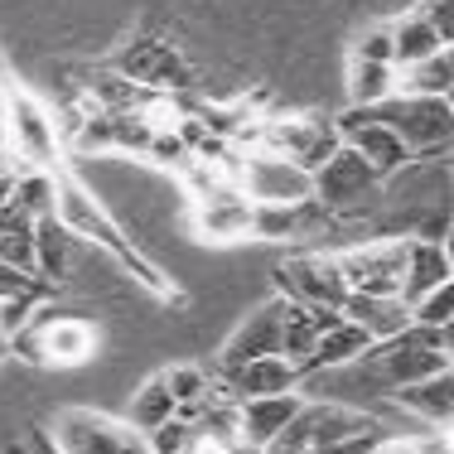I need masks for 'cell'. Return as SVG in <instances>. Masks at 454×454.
<instances>
[{"label": "cell", "mask_w": 454, "mask_h": 454, "mask_svg": "<svg viewBox=\"0 0 454 454\" xmlns=\"http://www.w3.org/2000/svg\"><path fill=\"white\" fill-rule=\"evenodd\" d=\"M53 218L63 223V232H68L73 242H88V247H97V252H106L155 300H175V280L160 271L150 256H140V247L121 232V223L102 208V199H97L82 179H73L68 169H53Z\"/></svg>", "instance_id": "obj_1"}, {"label": "cell", "mask_w": 454, "mask_h": 454, "mask_svg": "<svg viewBox=\"0 0 454 454\" xmlns=\"http://www.w3.org/2000/svg\"><path fill=\"white\" fill-rule=\"evenodd\" d=\"M387 392L411 382H426L435 372H450V329H426V324H406L402 333L372 343L358 358Z\"/></svg>", "instance_id": "obj_2"}, {"label": "cell", "mask_w": 454, "mask_h": 454, "mask_svg": "<svg viewBox=\"0 0 454 454\" xmlns=\"http://www.w3.org/2000/svg\"><path fill=\"white\" fill-rule=\"evenodd\" d=\"M0 102H5V116H0V126H5L10 140H15L20 160H25L29 169H49V175H53V169H63L59 116H53L29 88L10 82L5 68H0Z\"/></svg>", "instance_id": "obj_3"}, {"label": "cell", "mask_w": 454, "mask_h": 454, "mask_svg": "<svg viewBox=\"0 0 454 454\" xmlns=\"http://www.w3.org/2000/svg\"><path fill=\"white\" fill-rule=\"evenodd\" d=\"M377 121H387L402 145L411 150V160H435L450 150L454 136V112H450V97H411V92H392L387 102L367 106Z\"/></svg>", "instance_id": "obj_4"}, {"label": "cell", "mask_w": 454, "mask_h": 454, "mask_svg": "<svg viewBox=\"0 0 454 454\" xmlns=\"http://www.w3.org/2000/svg\"><path fill=\"white\" fill-rule=\"evenodd\" d=\"M10 343H15L20 358H29L35 367H82L88 358H97L102 333H97L92 319L49 315V319H29Z\"/></svg>", "instance_id": "obj_5"}, {"label": "cell", "mask_w": 454, "mask_h": 454, "mask_svg": "<svg viewBox=\"0 0 454 454\" xmlns=\"http://www.w3.org/2000/svg\"><path fill=\"white\" fill-rule=\"evenodd\" d=\"M53 454H150L145 435L131 420L102 416L88 406H68L53 416Z\"/></svg>", "instance_id": "obj_6"}, {"label": "cell", "mask_w": 454, "mask_h": 454, "mask_svg": "<svg viewBox=\"0 0 454 454\" xmlns=\"http://www.w3.org/2000/svg\"><path fill=\"white\" fill-rule=\"evenodd\" d=\"M339 276L358 295H402V266H406V237H372L348 252H333Z\"/></svg>", "instance_id": "obj_7"}, {"label": "cell", "mask_w": 454, "mask_h": 454, "mask_svg": "<svg viewBox=\"0 0 454 454\" xmlns=\"http://www.w3.org/2000/svg\"><path fill=\"white\" fill-rule=\"evenodd\" d=\"M382 189L377 169L367 165L353 145H339L329 160L315 169V203L329 208L333 218H348V213H363V203Z\"/></svg>", "instance_id": "obj_8"}, {"label": "cell", "mask_w": 454, "mask_h": 454, "mask_svg": "<svg viewBox=\"0 0 454 454\" xmlns=\"http://www.w3.org/2000/svg\"><path fill=\"white\" fill-rule=\"evenodd\" d=\"M116 73H126L131 82H140V88L150 92H184L193 88V68L184 63V53L169 44V39H131L121 53H116L112 63Z\"/></svg>", "instance_id": "obj_9"}, {"label": "cell", "mask_w": 454, "mask_h": 454, "mask_svg": "<svg viewBox=\"0 0 454 454\" xmlns=\"http://www.w3.org/2000/svg\"><path fill=\"white\" fill-rule=\"evenodd\" d=\"M333 126H339V140H343V145L358 150L367 165L377 169V179H382V184L392 179V175H402V169L411 165V150L402 145V136H396L387 121H377L367 106H348V112H343Z\"/></svg>", "instance_id": "obj_10"}, {"label": "cell", "mask_w": 454, "mask_h": 454, "mask_svg": "<svg viewBox=\"0 0 454 454\" xmlns=\"http://www.w3.org/2000/svg\"><path fill=\"white\" fill-rule=\"evenodd\" d=\"M280 280V295L295 300V305H324V309H339L348 286L339 276V262L333 252H300V256H286V266L276 271Z\"/></svg>", "instance_id": "obj_11"}, {"label": "cell", "mask_w": 454, "mask_h": 454, "mask_svg": "<svg viewBox=\"0 0 454 454\" xmlns=\"http://www.w3.org/2000/svg\"><path fill=\"white\" fill-rule=\"evenodd\" d=\"M367 430H377V420L367 416V411H353V406H339V402H305L295 411V420H290L286 430H280L276 440H286V445L295 450H315V445H329V440H348V435H367Z\"/></svg>", "instance_id": "obj_12"}, {"label": "cell", "mask_w": 454, "mask_h": 454, "mask_svg": "<svg viewBox=\"0 0 454 454\" xmlns=\"http://www.w3.org/2000/svg\"><path fill=\"white\" fill-rule=\"evenodd\" d=\"M242 193L252 203H305L315 199V175L286 155H242Z\"/></svg>", "instance_id": "obj_13"}, {"label": "cell", "mask_w": 454, "mask_h": 454, "mask_svg": "<svg viewBox=\"0 0 454 454\" xmlns=\"http://www.w3.org/2000/svg\"><path fill=\"white\" fill-rule=\"evenodd\" d=\"M305 372L286 358V353H266V358H252L232 372L213 377V392L223 402H252V396H280V392H300Z\"/></svg>", "instance_id": "obj_14"}, {"label": "cell", "mask_w": 454, "mask_h": 454, "mask_svg": "<svg viewBox=\"0 0 454 454\" xmlns=\"http://www.w3.org/2000/svg\"><path fill=\"white\" fill-rule=\"evenodd\" d=\"M280 319H286V295L256 305L252 315L232 329V339L223 343L218 353V372H232V367L252 363V358H266V353H280Z\"/></svg>", "instance_id": "obj_15"}, {"label": "cell", "mask_w": 454, "mask_h": 454, "mask_svg": "<svg viewBox=\"0 0 454 454\" xmlns=\"http://www.w3.org/2000/svg\"><path fill=\"white\" fill-rule=\"evenodd\" d=\"M232 406H237V445H242V454H262L295 420V411L305 402H300V392H280V396H252V402H232Z\"/></svg>", "instance_id": "obj_16"}, {"label": "cell", "mask_w": 454, "mask_h": 454, "mask_svg": "<svg viewBox=\"0 0 454 454\" xmlns=\"http://www.w3.org/2000/svg\"><path fill=\"white\" fill-rule=\"evenodd\" d=\"M193 232L203 242H218V247L252 237V199L242 189L213 193V199H193Z\"/></svg>", "instance_id": "obj_17"}, {"label": "cell", "mask_w": 454, "mask_h": 454, "mask_svg": "<svg viewBox=\"0 0 454 454\" xmlns=\"http://www.w3.org/2000/svg\"><path fill=\"white\" fill-rule=\"evenodd\" d=\"M324 223H333V213L319 208L315 199H305V203H252V237H266V242H295V237L315 232Z\"/></svg>", "instance_id": "obj_18"}, {"label": "cell", "mask_w": 454, "mask_h": 454, "mask_svg": "<svg viewBox=\"0 0 454 454\" xmlns=\"http://www.w3.org/2000/svg\"><path fill=\"white\" fill-rule=\"evenodd\" d=\"M454 280L450 242H426V237H406V266H402V300L416 305L420 295H430L435 286Z\"/></svg>", "instance_id": "obj_19"}, {"label": "cell", "mask_w": 454, "mask_h": 454, "mask_svg": "<svg viewBox=\"0 0 454 454\" xmlns=\"http://www.w3.org/2000/svg\"><path fill=\"white\" fill-rule=\"evenodd\" d=\"M339 315L348 324H358L372 343H382V339H392V333H402L411 324V305L402 295H358V290H348L343 305H339Z\"/></svg>", "instance_id": "obj_20"}, {"label": "cell", "mask_w": 454, "mask_h": 454, "mask_svg": "<svg viewBox=\"0 0 454 454\" xmlns=\"http://www.w3.org/2000/svg\"><path fill=\"white\" fill-rule=\"evenodd\" d=\"M396 402H402L416 420H426L430 430H445L454 420V377L450 372H435L426 382H411V387H396Z\"/></svg>", "instance_id": "obj_21"}, {"label": "cell", "mask_w": 454, "mask_h": 454, "mask_svg": "<svg viewBox=\"0 0 454 454\" xmlns=\"http://www.w3.org/2000/svg\"><path fill=\"white\" fill-rule=\"evenodd\" d=\"M372 348V339L358 329V324H348V319H339L333 329H324L319 333V343H315V353L305 358V367L300 372H333V367H353L363 358V353Z\"/></svg>", "instance_id": "obj_22"}, {"label": "cell", "mask_w": 454, "mask_h": 454, "mask_svg": "<svg viewBox=\"0 0 454 454\" xmlns=\"http://www.w3.org/2000/svg\"><path fill=\"white\" fill-rule=\"evenodd\" d=\"M396 92L411 97H450L454 92V49H435L430 59L396 68Z\"/></svg>", "instance_id": "obj_23"}, {"label": "cell", "mask_w": 454, "mask_h": 454, "mask_svg": "<svg viewBox=\"0 0 454 454\" xmlns=\"http://www.w3.org/2000/svg\"><path fill=\"white\" fill-rule=\"evenodd\" d=\"M0 262L35 276V218H25L15 203H0Z\"/></svg>", "instance_id": "obj_24"}, {"label": "cell", "mask_w": 454, "mask_h": 454, "mask_svg": "<svg viewBox=\"0 0 454 454\" xmlns=\"http://www.w3.org/2000/svg\"><path fill=\"white\" fill-rule=\"evenodd\" d=\"M387 29H392V68H411V63L430 59L435 49H454V44H445V39H440L435 29L416 15V10L402 15L396 25H387Z\"/></svg>", "instance_id": "obj_25"}, {"label": "cell", "mask_w": 454, "mask_h": 454, "mask_svg": "<svg viewBox=\"0 0 454 454\" xmlns=\"http://www.w3.org/2000/svg\"><path fill=\"white\" fill-rule=\"evenodd\" d=\"M68 242L73 237L63 232L59 218H39L35 223V276L44 286H59L68 276Z\"/></svg>", "instance_id": "obj_26"}, {"label": "cell", "mask_w": 454, "mask_h": 454, "mask_svg": "<svg viewBox=\"0 0 454 454\" xmlns=\"http://www.w3.org/2000/svg\"><path fill=\"white\" fill-rule=\"evenodd\" d=\"M348 106H377L396 92V68L372 59H348Z\"/></svg>", "instance_id": "obj_27"}, {"label": "cell", "mask_w": 454, "mask_h": 454, "mask_svg": "<svg viewBox=\"0 0 454 454\" xmlns=\"http://www.w3.org/2000/svg\"><path fill=\"white\" fill-rule=\"evenodd\" d=\"M165 387H169V396H175V416L184 420H193L203 406L213 402V377L203 372V367H193V363H179V367H169L165 372Z\"/></svg>", "instance_id": "obj_28"}, {"label": "cell", "mask_w": 454, "mask_h": 454, "mask_svg": "<svg viewBox=\"0 0 454 454\" xmlns=\"http://www.w3.org/2000/svg\"><path fill=\"white\" fill-rule=\"evenodd\" d=\"M10 203H15L25 218H53V175L49 169H15V184H10Z\"/></svg>", "instance_id": "obj_29"}, {"label": "cell", "mask_w": 454, "mask_h": 454, "mask_svg": "<svg viewBox=\"0 0 454 454\" xmlns=\"http://www.w3.org/2000/svg\"><path fill=\"white\" fill-rule=\"evenodd\" d=\"M169 416H175V396H169V387H165V372H155L131 396V426L145 435V430H155L160 420H169Z\"/></svg>", "instance_id": "obj_30"}, {"label": "cell", "mask_w": 454, "mask_h": 454, "mask_svg": "<svg viewBox=\"0 0 454 454\" xmlns=\"http://www.w3.org/2000/svg\"><path fill=\"white\" fill-rule=\"evenodd\" d=\"M411 324H426V329H450L454 324V280L435 286L430 295H420L411 305Z\"/></svg>", "instance_id": "obj_31"}, {"label": "cell", "mask_w": 454, "mask_h": 454, "mask_svg": "<svg viewBox=\"0 0 454 454\" xmlns=\"http://www.w3.org/2000/svg\"><path fill=\"white\" fill-rule=\"evenodd\" d=\"M193 420H184V416H169V420H160L155 430H145V445H150V454H184L193 445Z\"/></svg>", "instance_id": "obj_32"}, {"label": "cell", "mask_w": 454, "mask_h": 454, "mask_svg": "<svg viewBox=\"0 0 454 454\" xmlns=\"http://www.w3.org/2000/svg\"><path fill=\"white\" fill-rule=\"evenodd\" d=\"M372 454H445V440L435 435H377Z\"/></svg>", "instance_id": "obj_33"}, {"label": "cell", "mask_w": 454, "mask_h": 454, "mask_svg": "<svg viewBox=\"0 0 454 454\" xmlns=\"http://www.w3.org/2000/svg\"><path fill=\"white\" fill-rule=\"evenodd\" d=\"M44 305V295H15V300H0V333L5 339H15L20 329H25L29 319H35V309Z\"/></svg>", "instance_id": "obj_34"}, {"label": "cell", "mask_w": 454, "mask_h": 454, "mask_svg": "<svg viewBox=\"0 0 454 454\" xmlns=\"http://www.w3.org/2000/svg\"><path fill=\"white\" fill-rule=\"evenodd\" d=\"M353 59H372V63H392V29L377 25L367 29V35L358 39V49H353Z\"/></svg>", "instance_id": "obj_35"}, {"label": "cell", "mask_w": 454, "mask_h": 454, "mask_svg": "<svg viewBox=\"0 0 454 454\" xmlns=\"http://www.w3.org/2000/svg\"><path fill=\"white\" fill-rule=\"evenodd\" d=\"M420 20H426L430 29H435L445 44H454V20H450V0H420V10H416Z\"/></svg>", "instance_id": "obj_36"}, {"label": "cell", "mask_w": 454, "mask_h": 454, "mask_svg": "<svg viewBox=\"0 0 454 454\" xmlns=\"http://www.w3.org/2000/svg\"><path fill=\"white\" fill-rule=\"evenodd\" d=\"M382 430H367V435H348V440H329V445H315L309 454H372V440Z\"/></svg>", "instance_id": "obj_37"}, {"label": "cell", "mask_w": 454, "mask_h": 454, "mask_svg": "<svg viewBox=\"0 0 454 454\" xmlns=\"http://www.w3.org/2000/svg\"><path fill=\"white\" fill-rule=\"evenodd\" d=\"M184 454H242V450H232V445H218V440H208V435H193V445L184 450Z\"/></svg>", "instance_id": "obj_38"}, {"label": "cell", "mask_w": 454, "mask_h": 454, "mask_svg": "<svg viewBox=\"0 0 454 454\" xmlns=\"http://www.w3.org/2000/svg\"><path fill=\"white\" fill-rule=\"evenodd\" d=\"M10 184H15V169L0 165V203H10Z\"/></svg>", "instance_id": "obj_39"}, {"label": "cell", "mask_w": 454, "mask_h": 454, "mask_svg": "<svg viewBox=\"0 0 454 454\" xmlns=\"http://www.w3.org/2000/svg\"><path fill=\"white\" fill-rule=\"evenodd\" d=\"M5 343H10V339H5V333H0V353H5Z\"/></svg>", "instance_id": "obj_40"}]
</instances>
